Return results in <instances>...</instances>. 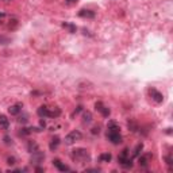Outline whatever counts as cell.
<instances>
[{
  "label": "cell",
  "instance_id": "29",
  "mask_svg": "<svg viewBox=\"0 0 173 173\" xmlns=\"http://www.w3.org/2000/svg\"><path fill=\"white\" fill-rule=\"evenodd\" d=\"M165 161H166V164L170 166V165H172V157H170V156H166V157H165Z\"/></svg>",
  "mask_w": 173,
  "mask_h": 173
},
{
  "label": "cell",
  "instance_id": "4",
  "mask_svg": "<svg viewBox=\"0 0 173 173\" xmlns=\"http://www.w3.org/2000/svg\"><path fill=\"white\" fill-rule=\"evenodd\" d=\"M81 137L82 135H81V133H80V131H77V130L71 131V133L65 137V143H66V145H73L74 142H77V141H80V139H81Z\"/></svg>",
  "mask_w": 173,
  "mask_h": 173
},
{
  "label": "cell",
  "instance_id": "31",
  "mask_svg": "<svg viewBox=\"0 0 173 173\" xmlns=\"http://www.w3.org/2000/svg\"><path fill=\"white\" fill-rule=\"evenodd\" d=\"M77 1H79V0H66V3L68 4H76Z\"/></svg>",
  "mask_w": 173,
  "mask_h": 173
},
{
  "label": "cell",
  "instance_id": "26",
  "mask_svg": "<svg viewBox=\"0 0 173 173\" xmlns=\"http://www.w3.org/2000/svg\"><path fill=\"white\" fill-rule=\"evenodd\" d=\"M18 122H19V123H26V122H27V115H23V117H20L19 119H18Z\"/></svg>",
  "mask_w": 173,
  "mask_h": 173
},
{
  "label": "cell",
  "instance_id": "24",
  "mask_svg": "<svg viewBox=\"0 0 173 173\" xmlns=\"http://www.w3.org/2000/svg\"><path fill=\"white\" fill-rule=\"evenodd\" d=\"M7 164H8V165H15V164H16L15 157H8V158H7Z\"/></svg>",
  "mask_w": 173,
  "mask_h": 173
},
{
  "label": "cell",
  "instance_id": "2",
  "mask_svg": "<svg viewBox=\"0 0 173 173\" xmlns=\"http://www.w3.org/2000/svg\"><path fill=\"white\" fill-rule=\"evenodd\" d=\"M118 162H119L123 168H126V169L133 166V160H131L130 156H128V149H123L122 153H120L119 157H118Z\"/></svg>",
  "mask_w": 173,
  "mask_h": 173
},
{
  "label": "cell",
  "instance_id": "23",
  "mask_svg": "<svg viewBox=\"0 0 173 173\" xmlns=\"http://www.w3.org/2000/svg\"><path fill=\"white\" fill-rule=\"evenodd\" d=\"M31 133V128H22V131L19 133V135H28Z\"/></svg>",
  "mask_w": 173,
  "mask_h": 173
},
{
  "label": "cell",
  "instance_id": "11",
  "mask_svg": "<svg viewBox=\"0 0 173 173\" xmlns=\"http://www.w3.org/2000/svg\"><path fill=\"white\" fill-rule=\"evenodd\" d=\"M79 16L88 18V19H94V18H95V12L91 11V10H81V11L79 12Z\"/></svg>",
  "mask_w": 173,
  "mask_h": 173
},
{
  "label": "cell",
  "instance_id": "14",
  "mask_svg": "<svg viewBox=\"0 0 173 173\" xmlns=\"http://www.w3.org/2000/svg\"><path fill=\"white\" fill-rule=\"evenodd\" d=\"M58 145H60V138H58V137H54V138L50 141V143H49V149L53 151L58 148Z\"/></svg>",
  "mask_w": 173,
  "mask_h": 173
},
{
  "label": "cell",
  "instance_id": "12",
  "mask_svg": "<svg viewBox=\"0 0 173 173\" xmlns=\"http://www.w3.org/2000/svg\"><path fill=\"white\" fill-rule=\"evenodd\" d=\"M37 114L39 118H49V108L46 107V105H41V107L38 108Z\"/></svg>",
  "mask_w": 173,
  "mask_h": 173
},
{
  "label": "cell",
  "instance_id": "17",
  "mask_svg": "<svg viewBox=\"0 0 173 173\" xmlns=\"http://www.w3.org/2000/svg\"><path fill=\"white\" fill-rule=\"evenodd\" d=\"M62 27L68 28L69 33H72V34H74V33H76V26L72 25V23H66V22H64V23H62Z\"/></svg>",
  "mask_w": 173,
  "mask_h": 173
},
{
  "label": "cell",
  "instance_id": "6",
  "mask_svg": "<svg viewBox=\"0 0 173 173\" xmlns=\"http://www.w3.org/2000/svg\"><path fill=\"white\" fill-rule=\"evenodd\" d=\"M149 94H150L151 99H153L156 103H162V102H164V95H162L160 91H157V89L150 88V89H149Z\"/></svg>",
  "mask_w": 173,
  "mask_h": 173
},
{
  "label": "cell",
  "instance_id": "22",
  "mask_svg": "<svg viewBox=\"0 0 173 173\" xmlns=\"http://www.w3.org/2000/svg\"><path fill=\"white\" fill-rule=\"evenodd\" d=\"M16 26H18V20H16V19H12V20H10V25H8V27L11 28V30H14V28H16Z\"/></svg>",
  "mask_w": 173,
  "mask_h": 173
},
{
  "label": "cell",
  "instance_id": "18",
  "mask_svg": "<svg viewBox=\"0 0 173 173\" xmlns=\"http://www.w3.org/2000/svg\"><path fill=\"white\" fill-rule=\"evenodd\" d=\"M99 112L102 114L104 118H108V117H110V114H111V111H110V108H108V107H105V105H102V108L99 110Z\"/></svg>",
  "mask_w": 173,
  "mask_h": 173
},
{
  "label": "cell",
  "instance_id": "28",
  "mask_svg": "<svg viewBox=\"0 0 173 173\" xmlns=\"http://www.w3.org/2000/svg\"><path fill=\"white\" fill-rule=\"evenodd\" d=\"M81 111H82V105H79V107H77V110L73 112V115H72V117H74V115H77V114H79V112H81Z\"/></svg>",
  "mask_w": 173,
  "mask_h": 173
},
{
  "label": "cell",
  "instance_id": "30",
  "mask_svg": "<svg viewBox=\"0 0 173 173\" xmlns=\"http://www.w3.org/2000/svg\"><path fill=\"white\" fill-rule=\"evenodd\" d=\"M4 143H7V145H10L11 143V139H10V137H4Z\"/></svg>",
  "mask_w": 173,
  "mask_h": 173
},
{
  "label": "cell",
  "instance_id": "34",
  "mask_svg": "<svg viewBox=\"0 0 173 173\" xmlns=\"http://www.w3.org/2000/svg\"><path fill=\"white\" fill-rule=\"evenodd\" d=\"M35 170H37V172H43V168H41V166H37V168H35Z\"/></svg>",
  "mask_w": 173,
  "mask_h": 173
},
{
  "label": "cell",
  "instance_id": "15",
  "mask_svg": "<svg viewBox=\"0 0 173 173\" xmlns=\"http://www.w3.org/2000/svg\"><path fill=\"white\" fill-rule=\"evenodd\" d=\"M61 115V110L58 107H54L53 110L49 108V118H58Z\"/></svg>",
  "mask_w": 173,
  "mask_h": 173
},
{
  "label": "cell",
  "instance_id": "8",
  "mask_svg": "<svg viewBox=\"0 0 173 173\" xmlns=\"http://www.w3.org/2000/svg\"><path fill=\"white\" fill-rule=\"evenodd\" d=\"M53 165H54V166H56L58 170H60V172H66V170H71V169H69V166H66L65 164H62V162H61L58 158L53 160Z\"/></svg>",
  "mask_w": 173,
  "mask_h": 173
},
{
  "label": "cell",
  "instance_id": "19",
  "mask_svg": "<svg viewBox=\"0 0 173 173\" xmlns=\"http://www.w3.org/2000/svg\"><path fill=\"white\" fill-rule=\"evenodd\" d=\"M27 149H28V151H30V153H34V151L38 150V145L35 143V142L30 141V142H28V145H27Z\"/></svg>",
  "mask_w": 173,
  "mask_h": 173
},
{
  "label": "cell",
  "instance_id": "3",
  "mask_svg": "<svg viewBox=\"0 0 173 173\" xmlns=\"http://www.w3.org/2000/svg\"><path fill=\"white\" fill-rule=\"evenodd\" d=\"M43 160H45V154H43V151H41L39 149H38L37 151L31 153V158H30V162H31L34 166H38V165H41V164L43 162Z\"/></svg>",
  "mask_w": 173,
  "mask_h": 173
},
{
  "label": "cell",
  "instance_id": "7",
  "mask_svg": "<svg viewBox=\"0 0 173 173\" xmlns=\"http://www.w3.org/2000/svg\"><path fill=\"white\" fill-rule=\"evenodd\" d=\"M107 133H120V127L117 122H114V120H110L107 125Z\"/></svg>",
  "mask_w": 173,
  "mask_h": 173
},
{
  "label": "cell",
  "instance_id": "5",
  "mask_svg": "<svg viewBox=\"0 0 173 173\" xmlns=\"http://www.w3.org/2000/svg\"><path fill=\"white\" fill-rule=\"evenodd\" d=\"M107 138L111 143H114V145H119L123 139L122 135H120V133H107Z\"/></svg>",
  "mask_w": 173,
  "mask_h": 173
},
{
  "label": "cell",
  "instance_id": "32",
  "mask_svg": "<svg viewBox=\"0 0 173 173\" xmlns=\"http://www.w3.org/2000/svg\"><path fill=\"white\" fill-rule=\"evenodd\" d=\"M39 125H41V127H42V128H45L46 123H45V120H43V118H42V119H41V123H39Z\"/></svg>",
  "mask_w": 173,
  "mask_h": 173
},
{
  "label": "cell",
  "instance_id": "25",
  "mask_svg": "<svg viewBox=\"0 0 173 173\" xmlns=\"http://www.w3.org/2000/svg\"><path fill=\"white\" fill-rule=\"evenodd\" d=\"M128 128H131V131H137V125L134 122H128Z\"/></svg>",
  "mask_w": 173,
  "mask_h": 173
},
{
  "label": "cell",
  "instance_id": "36",
  "mask_svg": "<svg viewBox=\"0 0 173 173\" xmlns=\"http://www.w3.org/2000/svg\"><path fill=\"white\" fill-rule=\"evenodd\" d=\"M4 16H6V14H4V12H0V19H3Z\"/></svg>",
  "mask_w": 173,
  "mask_h": 173
},
{
  "label": "cell",
  "instance_id": "33",
  "mask_svg": "<svg viewBox=\"0 0 173 173\" xmlns=\"http://www.w3.org/2000/svg\"><path fill=\"white\" fill-rule=\"evenodd\" d=\"M87 172H99V169H96V168H92V169H87Z\"/></svg>",
  "mask_w": 173,
  "mask_h": 173
},
{
  "label": "cell",
  "instance_id": "13",
  "mask_svg": "<svg viewBox=\"0 0 173 173\" xmlns=\"http://www.w3.org/2000/svg\"><path fill=\"white\" fill-rule=\"evenodd\" d=\"M150 158H151V154H146V156L139 157V160H138L139 165H141V166H148L149 160H150Z\"/></svg>",
  "mask_w": 173,
  "mask_h": 173
},
{
  "label": "cell",
  "instance_id": "16",
  "mask_svg": "<svg viewBox=\"0 0 173 173\" xmlns=\"http://www.w3.org/2000/svg\"><path fill=\"white\" fill-rule=\"evenodd\" d=\"M82 120H84V123H91L92 122V114L89 112V111H84V114H82Z\"/></svg>",
  "mask_w": 173,
  "mask_h": 173
},
{
  "label": "cell",
  "instance_id": "10",
  "mask_svg": "<svg viewBox=\"0 0 173 173\" xmlns=\"http://www.w3.org/2000/svg\"><path fill=\"white\" fill-rule=\"evenodd\" d=\"M10 120L7 119L6 115H0V130H8Z\"/></svg>",
  "mask_w": 173,
  "mask_h": 173
},
{
  "label": "cell",
  "instance_id": "37",
  "mask_svg": "<svg viewBox=\"0 0 173 173\" xmlns=\"http://www.w3.org/2000/svg\"><path fill=\"white\" fill-rule=\"evenodd\" d=\"M6 1H10V0H6Z\"/></svg>",
  "mask_w": 173,
  "mask_h": 173
},
{
  "label": "cell",
  "instance_id": "21",
  "mask_svg": "<svg viewBox=\"0 0 173 173\" xmlns=\"http://www.w3.org/2000/svg\"><path fill=\"white\" fill-rule=\"evenodd\" d=\"M142 149H143V143H138V145L135 146V149H134L133 157H139V153L142 151Z\"/></svg>",
  "mask_w": 173,
  "mask_h": 173
},
{
  "label": "cell",
  "instance_id": "27",
  "mask_svg": "<svg viewBox=\"0 0 173 173\" xmlns=\"http://www.w3.org/2000/svg\"><path fill=\"white\" fill-rule=\"evenodd\" d=\"M91 133H92V134H99V133H100V127H99V126L94 127V128L91 130Z\"/></svg>",
  "mask_w": 173,
  "mask_h": 173
},
{
  "label": "cell",
  "instance_id": "9",
  "mask_svg": "<svg viewBox=\"0 0 173 173\" xmlns=\"http://www.w3.org/2000/svg\"><path fill=\"white\" fill-rule=\"evenodd\" d=\"M22 107H23L22 103H16V104L11 105V107L8 108V112L11 114V115H18V114L22 111Z\"/></svg>",
  "mask_w": 173,
  "mask_h": 173
},
{
  "label": "cell",
  "instance_id": "20",
  "mask_svg": "<svg viewBox=\"0 0 173 173\" xmlns=\"http://www.w3.org/2000/svg\"><path fill=\"white\" fill-rule=\"evenodd\" d=\"M100 161L102 162H110L111 161V158H112V156H111L110 153H103V154H100Z\"/></svg>",
  "mask_w": 173,
  "mask_h": 173
},
{
  "label": "cell",
  "instance_id": "1",
  "mask_svg": "<svg viewBox=\"0 0 173 173\" xmlns=\"http://www.w3.org/2000/svg\"><path fill=\"white\" fill-rule=\"evenodd\" d=\"M72 158H73L74 162H79V164H81V165L91 161V156H89L88 150H87V149H82V148L74 149V150L72 151Z\"/></svg>",
  "mask_w": 173,
  "mask_h": 173
},
{
  "label": "cell",
  "instance_id": "35",
  "mask_svg": "<svg viewBox=\"0 0 173 173\" xmlns=\"http://www.w3.org/2000/svg\"><path fill=\"white\" fill-rule=\"evenodd\" d=\"M0 42H8V39H6V38H3V37H0Z\"/></svg>",
  "mask_w": 173,
  "mask_h": 173
}]
</instances>
